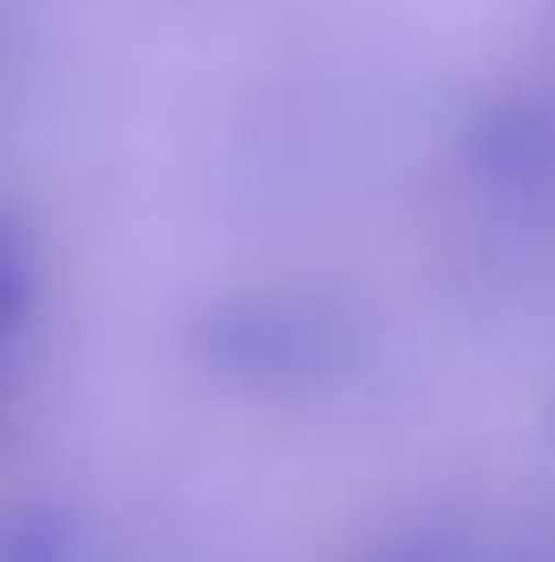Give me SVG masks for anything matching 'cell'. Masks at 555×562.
Masks as SVG:
<instances>
[{"label":"cell","instance_id":"2","mask_svg":"<svg viewBox=\"0 0 555 562\" xmlns=\"http://www.w3.org/2000/svg\"><path fill=\"white\" fill-rule=\"evenodd\" d=\"M457 164L471 170L477 190H497V196L555 190V99L543 92L484 99L457 132Z\"/></svg>","mask_w":555,"mask_h":562},{"label":"cell","instance_id":"4","mask_svg":"<svg viewBox=\"0 0 555 562\" xmlns=\"http://www.w3.org/2000/svg\"><path fill=\"white\" fill-rule=\"evenodd\" d=\"M0 562H86V530L53 497L13 504L7 530H0Z\"/></svg>","mask_w":555,"mask_h":562},{"label":"cell","instance_id":"1","mask_svg":"<svg viewBox=\"0 0 555 562\" xmlns=\"http://www.w3.org/2000/svg\"><path fill=\"white\" fill-rule=\"evenodd\" d=\"M190 360L249 400H314L366 367V321L327 288H229L196 307L183 334Z\"/></svg>","mask_w":555,"mask_h":562},{"label":"cell","instance_id":"3","mask_svg":"<svg viewBox=\"0 0 555 562\" xmlns=\"http://www.w3.org/2000/svg\"><path fill=\"white\" fill-rule=\"evenodd\" d=\"M353 562H497V557H490V543H484L471 524H457V517H406V524L380 530Z\"/></svg>","mask_w":555,"mask_h":562}]
</instances>
